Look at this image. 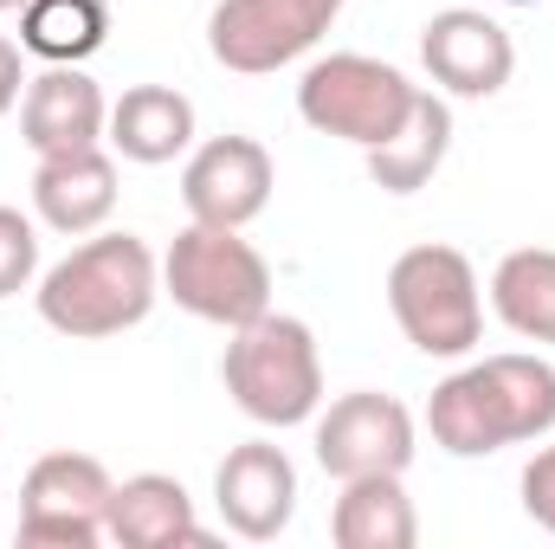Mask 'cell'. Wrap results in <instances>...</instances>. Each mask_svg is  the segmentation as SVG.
Listing matches in <instances>:
<instances>
[{
  "label": "cell",
  "instance_id": "cell-23",
  "mask_svg": "<svg viewBox=\"0 0 555 549\" xmlns=\"http://www.w3.org/2000/svg\"><path fill=\"white\" fill-rule=\"evenodd\" d=\"M26 98V72H20V46L13 39H0V117L13 111Z\"/></svg>",
  "mask_w": 555,
  "mask_h": 549
},
{
  "label": "cell",
  "instance_id": "cell-16",
  "mask_svg": "<svg viewBox=\"0 0 555 549\" xmlns=\"http://www.w3.org/2000/svg\"><path fill=\"white\" fill-rule=\"evenodd\" d=\"M104 142H111L124 162L162 168V162L188 155V142H194V104H188L175 85H130V91L111 104Z\"/></svg>",
  "mask_w": 555,
  "mask_h": 549
},
{
  "label": "cell",
  "instance_id": "cell-21",
  "mask_svg": "<svg viewBox=\"0 0 555 549\" xmlns=\"http://www.w3.org/2000/svg\"><path fill=\"white\" fill-rule=\"evenodd\" d=\"M39 278V227L20 207H0V297H20Z\"/></svg>",
  "mask_w": 555,
  "mask_h": 549
},
{
  "label": "cell",
  "instance_id": "cell-6",
  "mask_svg": "<svg viewBox=\"0 0 555 549\" xmlns=\"http://www.w3.org/2000/svg\"><path fill=\"white\" fill-rule=\"evenodd\" d=\"M388 310L420 356H472L485 336V291L459 246H408L388 266Z\"/></svg>",
  "mask_w": 555,
  "mask_h": 549
},
{
  "label": "cell",
  "instance_id": "cell-3",
  "mask_svg": "<svg viewBox=\"0 0 555 549\" xmlns=\"http://www.w3.org/2000/svg\"><path fill=\"white\" fill-rule=\"evenodd\" d=\"M220 382L233 395V408L253 413L259 426H304L323 408V356L304 317L266 310L259 323L233 330L227 356H220Z\"/></svg>",
  "mask_w": 555,
  "mask_h": 549
},
{
  "label": "cell",
  "instance_id": "cell-10",
  "mask_svg": "<svg viewBox=\"0 0 555 549\" xmlns=\"http://www.w3.org/2000/svg\"><path fill=\"white\" fill-rule=\"evenodd\" d=\"M278 188V168L266 155V142L253 137H214L201 142L181 168V201H188V220H207V227H253L266 214Z\"/></svg>",
  "mask_w": 555,
  "mask_h": 549
},
{
  "label": "cell",
  "instance_id": "cell-24",
  "mask_svg": "<svg viewBox=\"0 0 555 549\" xmlns=\"http://www.w3.org/2000/svg\"><path fill=\"white\" fill-rule=\"evenodd\" d=\"M13 7H26V0H0V13H13Z\"/></svg>",
  "mask_w": 555,
  "mask_h": 549
},
{
  "label": "cell",
  "instance_id": "cell-8",
  "mask_svg": "<svg viewBox=\"0 0 555 549\" xmlns=\"http://www.w3.org/2000/svg\"><path fill=\"white\" fill-rule=\"evenodd\" d=\"M343 0H220L207 13V52L227 72L266 78L278 65L304 59L330 26H336Z\"/></svg>",
  "mask_w": 555,
  "mask_h": 549
},
{
  "label": "cell",
  "instance_id": "cell-25",
  "mask_svg": "<svg viewBox=\"0 0 555 549\" xmlns=\"http://www.w3.org/2000/svg\"><path fill=\"white\" fill-rule=\"evenodd\" d=\"M504 7H537V0H504Z\"/></svg>",
  "mask_w": 555,
  "mask_h": 549
},
{
  "label": "cell",
  "instance_id": "cell-14",
  "mask_svg": "<svg viewBox=\"0 0 555 549\" xmlns=\"http://www.w3.org/2000/svg\"><path fill=\"white\" fill-rule=\"evenodd\" d=\"M33 214L52 233H72V240L104 233V220L117 214V162L98 142L39 155V168H33Z\"/></svg>",
  "mask_w": 555,
  "mask_h": 549
},
{
  "label": "cell",
  "instance_id": "cell-15",
  "mask_svg": "<svg viewBox=\"0 0 555 549\" xmlns=\"http://www.w3.org/2000/svg\"><path fill=\"white\" fill-rule=\"evenodd\" d=\"M104 537L124 549H175V544H207L201 518H194V498L181 478L168 472H137L111 491V511H104Z\"/></svg>",
  "mask_w": 555,
  "mask_h": 549
},
{
  "label": "cell",
  "instance_id": "cell-9",
  "mask_svg": "<svg viewBox=\"0 0 555 549\" xmlns=\"http://www.w3.org/2000/svg\"><path fill=\"white\" fill-rule=\"evenodd\" d=\"M317 465L336 485L369 478V472H408L414 465V413L375 388L336 395L330 408H317Z\"/></svg>",
  "mask_w": 555,
  "mask_h": 549
},
{
  "label": "cell",
  "instance_id": "cell-11",
  "mask_svg": "<svg viewBox=\"0 0 555 549\" xmlns=\"http://www.w3.org/2000/svg\"><path fill=\"white\" fill-rule=\"evenodd\" d=\"M420 65L452 98H498L511 85V72H517V46L491 13L446 7V13H433L420 26Z\"/></svg>",
  "mask_w": 555,
  "mask_h": 549
},
{
  "label": "cell",
  "instance_id": "cell-20",
  "mask_svg": "<svg viewBox=\"0 0 555 549\" xmlns=\"http://www.w3.org/2000/svg\"><path fill=\"white\" fill-rule=\"evenodd\" d=\"M491 310L524 343H555V253L550 246H524V253L498 259V272H491Z\"/></svg>",
  "mask_w": 555,
  "mask_h": 549
},
{
  "label": "cell",
  "instance_id": "cell-5",
  "mask_svg": "<svg viewBox=\"0 0 555 549\" xmlns=\"http://www.w3.org/2000/svg\"><path fill=\"white\" fill-rule=\"evenodd\" d=\"M420 91L408 72L369 59V52H330L304 72L297 85V117L317 130V137H336V142H356L362 155L382 149V142L401 137V124L414 117Z\"/></svg>",
  "mask_w": 555,
  "mask_h": 549
},
{
  "label": "cell",
  "instance_id": "cell-2",
  "mask_svg": "<svg viewBox=\"0 0 555 549\" xmlns=\"http://www.w3.org/2000/svg\"><path fill=\"white\" fill-rule=\"evenodd\" d=\"M155 297H162V259L137 233H85V246H72L33 291L39 323L72 343L137 330L155 310Z\"/></svg>",
  "mask_w": 555,
  "mask_h": 549
},
{
  "label": "cell",
  "instance_id": "cell-22",
  "mask_svg": "<svg viewBox=\"0 0 555 549\" xmlns=\"http://www.w3.org/2000/svg\"><path fill=\"white\" fill-rule=\"evenodd\" d=\"M524 511H530V524H543L555 537V446H543L524 465Z\"/></svg>",
  "mask_w": 555,
  "mask_h": 549
},
{
  "label": "cell",
  "instance_id": "cell-17",
  "mask_svg": "<svg viewBox=\"0 0 555 549\" xmlns=\"http://www.w3.org/2000/svg\"><path fill=\"white\" fill-rule=\"evenodd\" d=\"M330 537L343 549H414L420 518H414V498H408L401 472L343 478V491L330 505Z\"/></svg>",
  "mask_w": 555,
  "mask_h": 549
},
{
  "label": "cell",
  "instance_id": "cell-4",
  "mask_svg": "<svg viewBox=\"0 0 555 549\" xmlns=\"http://www.w3.org/2000/svg\"><path fill=\"white\" fill-rule=\"evenodd\" d=\"M162 291L214 323V330H246L272 310V266L259 259V246L246 240V227H207V220H188L162 259Z\"/></svg>",
  "mask_w": 555,
  "mask_h": 549
},
{
  "label": "cell",
  "instance_id": "cell-18",
  "mask_svg": "<svg viewBox=\"0 0 555 549\" xmlns=\"http://www.w3.org/2000/svg\"><path fill=\"white\" fill-rule=\"evenodd\" d=\"M446 149H452V111H446L439 91H420V104H414V117L401 124V137L369 149V181L382 194H420L439 175Z\"/></svg>",
  "mask_w": 555,
  "mask_h": 549
},
{
  "label": "cell",
  "instance_id": "cell-1",
  "mask_svg": "<svg viewBox=\"0 0 555 549\" xmlns=\"http://www.w3.org/2000/svg\"><path fill=\"white\" fill-rule=\"evenodd\" d=\"M426 433L452 459H485L555 433V369L543 356H485L446 375L426 401Z\"/></svg>",
  "mask_w": 555,
  "mask_h": 549
},
{
  "label": "cell",
  "instance_id": "cell-19",
  "mask_svg": "<svg viewBox=\"0 0 555 549\" xmlns=\"http://www.w3.org/2000/svg\"><path fill=\"white\" fill-rule=\"evenodd\" d=\"M111 39V0H26L20 7V52L46 65H85Z\"/></svg>",
  "mask_w": 555,
  "mask_h": 549
},
{
  "label": "cell",
  "instance_id": "cell-13",
  "mask_svg": "<svg viewBox=\"0 0 555 549\" xmlns=\"http://www.w3.org/2000/svg\"><path fill=\"white\" fill-rule=\"evenodd\" d=\"M111 130V104L98 91V78L85 65H46L39 78H26L20 98V137L33 155H59V149H91Z\"/></svg>",
  "mask_w": 555,
  "mask_h": 549
},
{
  "label": "cell",
  "instance_id": "cell-12",
  "mask_svg": "<svg viewBox=\"0 0 555 549\" xmlns=\"http://www.w3.org/2000/svg\"><path fill=\"white\" fill-rule=\"evenodd\" d=\"M214 505H220V524L246 544H272L284 537L291 511H297V465L291 452L272 439H240L220 472H214Z\"/></svg>",
  "mask_w": 555,
  "mask_h": 549
},
{
  "label": "cell",
  "instance_id": "cell-7",
  "mask_svg": "<svg viewBox=\"0 0 555 549\" xmlns=\"http://www.w3.org/2000/svg\"><path fill=\"white\" fill-rule=\"evenodd\" d=\"M117 478L91 452H46L33 459L20 485V544H59V549H98L104 511H111Z\"/></svg>",
  "mask_w": 555,
  "mask_h": 549
}]
</instances>
